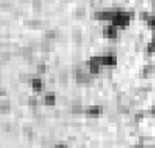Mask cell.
<instances>
[{
	"mask_svg": "<svg viewBox=\"0 0 155 148\" xmlns=\"http://www.w3.org/2000/svg\"><path fill=\"white\" fill-rule=\"evenodd\" d=\"M71 110H72V112H74V114H80V112L83 111V108H82V105H81L80 103H73V104L71 105Z\"/></svg>",
	"mask_w": 155,
	"mask_h": 148,
	"instance_id": "cell-11",
	"label": "cell"
},
{
	"mask_svg": "<svg viewBox=\"0 0 155 148\" xmlns=\"http://www.w3.org/2000/svg\"><path fill=\"white\" fill-rule=\"evenodd\" d=\"M146 21H147V23H148V26H151V27H153L155 23V19L153 15H149L147 19H146Z\"/></svg>",
	"mask_w": 155,
	"mask_h": 148,
	"instance_id": "cell-22",
	"label": "cell"
},
{
	"mask_svg": "<svg viewBox=\"0 0 155 148\" xmlns=\"http://www.w3.org/2000/svg\"><path fill=\"white\" fill-rule=\"evenodd\" d=\"M0 80H1V74H0Z\"/></svg>",
	"mask_w": 155,
	"mask_h": 148,
	"instance_id": "cell-27",
	"label": "cell"
},
{
	"mask_svg": "<svg viewBox=\"0 0 155 148\" xmlns=\"http://www.w3.org/2000/svg\"><path fill=\"white\" fill-rule=\"evenodd\" d=\"M67 79H68V74H67V71H60L59 72V81L62 82V83H66L67 82Z\"/></svg>",
	"mask_w": 155,
	"mask_h": 148,
	"instance_id": "cell-13",
	"label": "cell"
},
{
	"mask_svg": "<svg viewBox=\"0 0 155 148\" xmlns=\"http://www.w3.org/2000/svg\"><path fill=\"white\" fill-rule=\"evenodd\" d=\"M20 52H21V55H22L25 58H28V59H30L31 57H32V48H31V46H26V48H22V49L20 50Z\"/></svg>",
	"mask_w": 155,
	"mask_h": 148,
	"instance_id": "cell-9",
	"label": "cell"
},
{
	"mask_svg": "<svg viewBox=\"0 0 155 148\" xmlns=\"http://www.w3.org/2000/svg\"><path fill=\"white\" fill-rule=\"evenodd\" d=\"M144 148H146V147H144Z\"/></svg>",
	"mask_w": 155,
	"mask_h": 148,
	"instance_id": "cell-28",
	"label": "cell"
},
{
	"mask_svg": "<svg viewBox=\"0 0 155 148\" xmlns=\"http://www.w3.org/2000/svg\"><path fill=\"white\" fill-rule=\"evenodd\" d=\"M101 57V64L102 65H107V66H111V65H115L117 62V56L114 51H108V52H104Z\"/></svg>",
	"mask_w": 155,
	"mask_h": 148,
	"instance_id": "cell-2",
	"label": "cell"
},
{
	"mask_svg": "<svg viewBox=\"0 0 155 148\" xmlns=\"http://www.w3.org/2000/svg\"><path fill=\"white\" fill-rule=\"evenodd\" d=\"M103 111V108L101 105H92L86 109V115L88 117H97Z\"/></svg>",
	"mask_w": 155,
	"mask_h": 148,
	"instance_id": "cell-6",
	"label": "cell"
},
{
	"mask_svg": "<svg viewBox=\"0 0 155 148\" xmlns=\"http://www.w3.org/2000/svg\"><path fill=\"white\" fill-rule=\"evenodd\" d=\"M25 134H28L29 137H32V135H34V130L31 128L30 126L25 127Z\"/></svg>",
	"mask_w": 155,
	"mask_h": 148,
	"instance_id": "cell-23",
	"label": "cell"
},
{
	"mask_svg": "<svg viewBox=\"0 0 155 148\" xmlns=\"http://www.w3.org/2000/svg\"><path fill=\"white\" fill-rule=\"evenodd\" d=\"M116 12H112V11H104V12H96L95 13V18L97 20H103V21H111L114 15H115Z\"/></svg>",
	"mask_w": 155,
	"mask_h": 148,
	"instance_id": "cell-5",
	"label": "cell"
},
{
	"mask_svg": "<svg viewBox=\"0 0 155 148\" xmlns=\"http://www.w3.org/2000/svg\"><path fill=\"white\" fill-rule=\"evenodd\" d=\"M144 116H145V112H142V111H138V112L134 114V120L138 121V120H140V119L142 118Z\"/></svg>",
	"mask_w": 155,
	"mask_h": 148,
	"instance_id": "cell-21",
	"label": "cell"
},
{
	"mask_svg": "<svg viewBox=\"0 0 155 148\" xmlns=\"http://www.w3.org/2000/svg\"><path fill=\"white\" fill-rule=\"evenodd\" d=\"M32 7L35 11H39L42 8V1L41 0H34L32 1Z\"/></svg>",
	"mask_w": 155,
	"mask_h": 148,
	"instance_id": "cell-18",
	"label": "cell"
},
{
	"mask_svg": "<svg viewBox=\"0 0 155 148\" xmlns=\"http://www.w3.org/2000/svg\"><path fill=\"white\" fill-rule=\"evenodd\" d=\"M53 148H67V146L65 144H56Z\"/></svg>",
	"mask_w": 155,
	"mask_h": 148,
	"instance_id": "cell-25",
	"label": "cell"
},
{
	"mask_svg": "<svg viewBox=\"0 0 155 148\" xmlns=\"http://www.w3.org/2000/svg\"><path fill=\"white\" fill-rule=\"evenodd\" d=\"M27 102H28V104L30 105L31 108H34V110L36 109V107H37V97H35V96H29V97L27 98Z\"/></svg>",
	"mask_w": 155,
	"mask_h": 148,
	"instance_id": "cell-14",
	"label": "cell"
},
{
	"mask_svg": "<svg viewBox=\"0 0 155 148\" xmlns=\"http://www.w3.org/2000/svg\"><path fill=\"white\" fill-rule=\"evenodd\" d=\"M31 81V86H32V88L35 89V90H41V89L43 88V86H44V83H43V80L41 79V78H31L30 79Z\"/></svg>",
	"mask_w": 155,
	"mask_h": 148,
	"instance_id": "cell-7",
	"label": "cell"
},
{
	"mask_svg": "<svg viewBox=\"0 0 155 148\" xmlns=\"http://www.w3.org/2000/svg\"><path fill=\"white\" fill-rule=\"evenodd\" d=\"M58 36V30L56 29H49L45 31V38L46 39H53Z\"/></svg>",
	"mask_w": 155,
	"mask_h": 148,
	"instance_id": "cell-10",
	"label": "cell"
},
{
	"mask_svg": "<svg viewBox=\"0 0 155 148\" xmlns=\"http://www.w3.org/2000/svg\"><path fill=\"white\" fill-rule=\"evenodd\" d=\"M76 15L79 18H83L86 15V8L85 7H78L76 8Z\"/></svg>",
	"mask_w": 155,
	"mask_h": 148,
	"instance_id": "cell-17",
	"label": "cell"
},
{
	"mask_svg": "<svg viewBox=\"0 0 155 148\" xmlns=\"http://www.w3.org/2000/svg\"><path fill=\"white\" fill-rule=\"evenodd\" d=\"M86 64H87V67H88L90 73H98L100 72V66H101V57L95 56L93 58H90Z\"/></svg>",
	"mask_w": 155,
	"mask_h": 148,
	"instance_id": "cell-3",
	"label": "cell"
},
{
	"mask_svg": "<svg viewBox=\"0 0 155 148\" xmlns=\"http://www.w3.org/2000/svg\"><path fill=\"white\" fill-rule=\"evenodd\" d=\"M6 94V89L4 87H0V95H5Z\"/></svg>",
	"mask_w": 155,
	"mask_h": 148,
	"instance_id": "cell-26",
	"label": "cell"
},
{
	"mask_svg": "<svg viewBox=\"0 0 155 148\" xmlns=\"http://www.w3.org/2000/svg\"><path fill=\"white\" fill-rule=\"evenodd\" d=\"M118 110H119L121 112L127 114V112L130 111V108H128V105H122V104H119V105H118Z\"/></svg>",
	"mask_w": 155,
	"mask_h": 148,
	"instance_id": "cell-20",
	"label": "cell"
},
{
	"mask_svg": "<svg viewBox=\"0 0 155 148\" xmlns=\"http://www.w3.org/2000/svg\"><path fill=\"white\" fill-rule=\"evenodd\" d=\"M11 109V102L9 101H0V111H7Z\"/></svg>",
	"mask_w": 155,
	"mask_h": 148,
	"instance_id": "cell-12",
	"label": "cell"
},
{
	"mask_svg": "<svg viewBox=\"0 0 155 148\" xmlns=\"http://www.w3.org/2000/svg\"><path fill=\"white\" fill-rule=\"evenodd\" d=\"M19 79H20V81H22V82H26V81H28L30 78H29V74H27V73H20V75H19Z\"/></svg>",
	"mask_w": 155,
	"mask_h": 148,
	"instance_id": "cell-19",
	"label": "cell"
},
{
	"mask_svg": "<svg viewBox=\"0 0 155 148\" xmlns=\"http://www.w3.org/2000/svg\"><path fill=\"white\" fill-rule=\"evenodd\" d=\"M41 48H42V50H43V51L48 52V51H50V49H51V45H50V43H49L48 41H44V42H42V44H41Z\"/></svg>",
	"mask_w": 155,
	"mask_h": 148,
	"instance_id": "cell-16",
	"label": "cell"
},
{
	"mask_svg": "<svg viewBox=\"0 0 155 148\" xmlns=\"http://www.w3.org/2000/svg\"><path fill=\"white\" fill-rule=\"evenodd\" d=\"M146 50H147V52H149V53H152V52L154 51V45H153V43H152V42L147 44V46H146Z\"/></svg>",
	"mask_w": 155,
	"mask_h": 148,
	"instance_id": "cell-24",
	"label": "cell"
},
{
	"mask_svg": "<svg viewBox=\"0 0 155 148\" xmlns=\"http://www.w3.org/2000/svg\"><path fill=\"white\" fill-rule=\"evenodd\" d=\"M103 35L109 37V38H116L117 35H118V28L114 25H110V26H105L103 28Z\"/></svg>",
	"mask_w": 155,
	"mask_h": 148,
	"instance_id": "cell-4",
	"label": "cell"
},
{
	"mask_svg": "<svg viewBox=\"0 0 155 148\" xmlns=\"http://www.w3.org/2000/svg\"><path fill=\"white\" fill-rule=\"evenodd\" d=\"M44 102H45L48 105L55 104V102H56V95H55V93L48 91V93L44 95Z\"/></svg>",
	"mask_w": 155,
	"mask_h": 148,
	"instance_id": "cell-8",
	"label": "cell"
},
{
	"mask_svg": "<svg viewBox=\"0 0 155 148\" xmlns=\"http://www.w3.org/2000/svg\"><path fill=\"white\" fill-rule=\"evenodd\" d=\"M36 67H37V72L38 73H44L45 69H46V65H45L44 61H38L37 65H36Z\"/></svg>",
	"mask_w": 155,
	"mask_h": 148,
	"instance_id": "cell-15",
	"label": "cell"
},
{
	"mask_svg": "<svg viewBox=\"0 0 155 148\" xmlns=\"http://www.w3.org/2000/svg\"><path fill=\"white\" fill-rule=\"evenodd\" d=\"M130 14L126 13V12H116L114 18H112V25L116 26L117 28L118 27H125L128 25L130 22Z\"/></svg>",
	"mask_w": 155,
	"mask_h": 148,
	"instance_id": "cell-1",
	"label": "cell"
}]
</instances>
